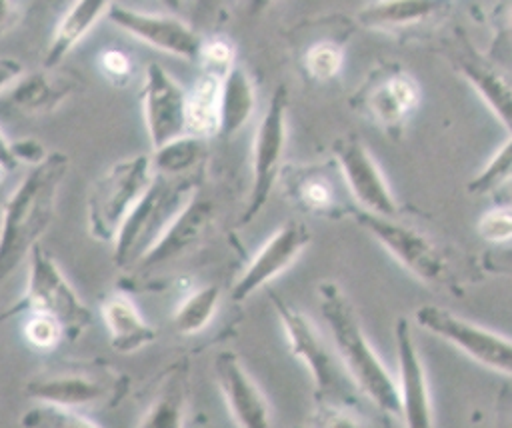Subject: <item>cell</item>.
<instances>
[{
    "label": "cell",
    "instance_id": "cell-27",
    "mask_svg": "<svg viewBox=\"0 0 512 428\" xmlns=\"http://www.w3.org/2000/svg\"><path fill=\"white\" fill-rule=\"evenodd\" d=\"M256 86L252 76L242 64H236L224 76L222 88V132L220 136L232 138L238 134L256 112Z\"/></svg>",
    "mask_w": 512,
    "mask_h": 428
},
{
    "label": "cell",
    "instance_id": "cell-29",
    "mask_svg": "<svg viewBox=\"0 0 512 428\" xmlns=\"http://www.w3.org/2000/svg\"><path fill=\"white\" fill-rule=\"evenodd\" d=\"M220 304V288L216 284H204L188 292L172 314V324L182 336H194L202 332L214 318Z\"/></svg>",
    "mask_w": 512,
    "mask_h": 428
},
{
    "label": "cell",
    "instance_id": "cell-15",
    "mask_svg": "<svg viewBox=\"0 0 512 428\" xmlns=\"http://www.w3.org/2000/svg\"><path fill=\"white\" fill-rule=\"evenodd\" d=\"M312 242V232L302 220H286L256 250L248 266L236 278L230 290L232 302H244L256 290L268 286L284 274Z\"/></svg>",
    "mask_w": 512,
    "mask_h": 428
},
{
    "label": "cell",
    "instance_id": "cell-46",
    "mask_svg": "<svg viewBox=\"0 0 512 428\" xmlns=\"http://www.w3.org/2000/svg\"><path fill=\"white\" fill-rule=\"evenodd\" d=\"M508 32H510V38H512V8H510V16H508Z\"/></svg>",
    "mask_w": 512,
    "mask_h": 428
},
{
    "label": "cell",
    "instance_id": "cell-2",
    "mask_svg": "<svg viewBox=\"0 0 512 428\" xmlns=\"http://www.w3.org/2000/svg\"><path fill=\"white\" fill-rule=\"evenodd\" d=\"M70 158L52 150L48 156L30 166L16 188L4 202L2 210V244L0 276L6 278L40 242L52 222L60 184L68 174Z\"/></svg>",
    "mask_w": 512,
    "mask_h": 428
},
{
    "label": "cell",
    "instance_id": "cell-32",
    "mask_svg": "<svg viewBox=\"0 0 512 428\" xmlns=\"http://www.w3.org/2000/svg\"><path fill=\"white\" fill-rule=\"evenodd\" d=\"M22 426L28 428H84V426H98V422L86 416L78 408H68L52 402H38L36 406L28 408L22 418Z\"/></svg>",
    "mask_w": 512,
    "mask_h": 428
},
{
    "label": "cell",
    "instance_id": "cell-19",
    "mask_svg": "<svg viewBox=\"0 0 512 428\" xmlns=\"http://www.w3.org/2000/svg\"><path fill=\"white\" fill-rule=\"evenodd\" d=\"M214 218H216L214 202L210 198L202 196L200 192H196L186 202V206L176 214V218L164 230L160 240L140 260L138 268L152 270V268H158L166 262H172L176 258L186 256L212 230Z\"/></svg>",
    "mask_w": 512,
    "mask_h": 428
},
{
    "label": "cell",
    "instance_id": "cell-34",
    "mask_svg": "<svg viewBox=\"0 0 512 428\" xmlns=\"http://www.w3.org/2000/svg\"><path fill=\"white\" fill-rule=\"evenodd\" d=\"M196 62L200 64V68L204 72L226 76L238 64V60H236V46L224 34L204 36Z\"/></svg>",
    "mask_w": 512,
    "mask_h": 428
},
{
    "label": "cell",
    "instance_id": "cell-9",
    "mask_svg": "<svg viewBox=\"0 0 512 428\" xmlns=\"http://www.w3.org/2000/svg\"><path fill=\"white\" fill-rule=\"evenodd\" d=\"M288 102V88L278 84L256 126L252 142V180L240 214V226L250 224L262 212L284 168L282 158L288 142Z\"/></svg>",
    "mask_w": 512,
    "mask_h": 428
},
{
    "label": "cell",
    "instance_id": "cell-38",
    "mask_svg": "<svg viewBox=\"0 0 512 428\" xmlns=\"http://www.w3.org/2000/svg\"><path fill=\"white\" fill-rule=\"evenodd\" d=\"M96 64H98L102 76L108 82L116 84V86L126 84L130 80V76H132V70H134L130 54L120 50V48H104L98 54Z\"/></svg>",
    "mask_w": 512,
    "mask_h": 428
},
{
    "label": "cell",
    "instance_id": "cell-1",
    "mask_svg": "<svg viewBox=\"0 0 512 428\" xmlns=\"http://www.w3.org/2000/svg\"><path fill=\"white\" fill-rule=\"evenodd\" d=\"M316 294L332 346L358 392L380 412L402 416L398 382L368 340L348 294L334 280L320 282Z\"/></svg>",
    "mask_w": 512,
    "mask_h": 428
},
{
    "label": "cell",
    "instance_id": "cell-41",
    "mask_svg": "<svg viewBox=\"0 0 512 428\" xmlns=\"http://www.w3.org/2000/svg\"><path fill=\"white\" fill-rule=\"evenodd\" d=\"M18 22V2L16 0H2V34L10 32L12 26Z\"/></svg>",
    "mask_w": 512,
    "mask_h": 428
},
{
    "label": "cell",
    "instance_id": "cell-25",
    "mask_svg": "<svg viewBox=\"0 0 512 428\" xmlns=\"http://www.w3.org/2000/svg\"><path fill=\"white\" fill-rule=\"evenodd\" d=\"M102 320L108 330L112 348L120 354H134L156 340L154 326L142 316L138 306L126 294H110L104 298Z\"/></svg>",
    "mask_w": 512,
    "mask_h": 428
},
{
    "label": "cell",
    "instance_id": "cell-31",
    "mask_svg": "<svg viewBox=\"0 0 512 428\" xmlns=\"http://www.w3.org/2000/svg\"><path fill=\"white\" fill-rule=\"evenodd\" d=\"M512 182V132L508 140L490 156L484 168L468 182V192L476 196L498 194Z\"/></svg>",
    "mask_w": 512,
    "mask_h": 428
},
{
    "label": "cell",
    "instance_id": "cell-7",
    "mask_svg": "<svg viewBox=\"0 0 512 428\" xmlns=\"http://www.w3.org/2000/svg\"><path fill=\"white\" fill-rule=\"evenodd\" d=\"M418 80L396 62L376 64L350 96V108L372 122L382 134L400 140L420 106Z\"/></svg>",
    "mask_w": 512,
    "mask_h": 428
},
{
    "label": "cell",
    "instance_id": "cell-24",
    "mask_svg": "<svg viewBox=\"0 0 512 428\" xmlns=\"http://www.w3.org/2000/svg\"><path fill=\"white\" fill-rule=\"evenodd\" d=\"M190 368L186 360H174L160 374L148 406L144 408L140 426H182L188 394H190Z\"/></svg>",
    "mask_w": 512,
    "mask_h": 428
},
{
    "label": "cell",
    "instance_id": "cell-21",
    "mask_svg": "<svg viewBox=\"0 0 512 428\" xmlns=\"http://www.w3.org/2000/svg\"><path fill=\"white\" fill-rule=\"evenodd\" d=\"M452 0H370L356 12V22L372 32L406 34L440 22Z\"/></svg>",
    "mask_w": 512,
    "mask_h": 428
},
{
    "label": "cell",
    "instance_id": "cell-42",
    "mask_svg": "<svg viewBox=\"0 0 512 428\" xmlns=\"http://www.w3.org/2000/svg\"><path fill=\"white\" fill-rule=\"evenodd\" d=\"M278 0H242L244 10L250 16H260L262 12H266L270 6H274Z\"/></svg>",
    "mask_w": 512,
    "mask_h": 428
},
{
    "label": "cell",
    "instance_id": "cell-16",
    "mask_svg": "<svg viewBox=\"0 0 512 428\" xmlns=\"http://www.w3.org/2000/svg\"><path fill=\"white\" fill-rule=\"evenodd\" d=\"M454 70L472 86L498 122L512 132V78L458 32L448 52Z\"/></svg>",
    "mask_w": 512,
    "mask_h": 428
},
{
    "label": "cell",
    "instance_id": "cell-6",
    "mask_svg": "<svg viewBox=\"0 0 512 428\" xmlns=\"http://www.w3.org/2000/svg\"><path fill=\"white\" fill-rule=\"evenodd\" d=\"M270 298H272V306L278 316V322L288 340L290 352L310 372L316 400L356 406L358 400L356 396H352L354 390L350 392V388H356V384L344 370L336 350L330 352V348L318 334L316 326L302 310L292 306L288 300H284L276 292H272Z\"/></svg>",
    "mask_w": 512,
    "mask_h": 428
},
{
    "label": "cell",
    "instance_id": "cell-17",
    "mask_svg": "<svg viewBox=\"0 0 512 428\" xmlns=\"http://www.w3.org/2000/svg\"><path fill=\"white\" fill-rule=\"evenodd\" d=\"M394 346L398 362V392L402 418L406 426H432V398L426 368L408 318L398 316L394 322Z\"/></svg>",
    "mask_w": 512,
    "mask_h": 428
},
{
    "label": "cell",
    "instance_id": "cell-8",
    "mask_svg": "<svg viewBox=\"0 0 512 428\" xmlns=\"http://www.w3.org/2000/svg\"><path fill=\"white\" fill-rule=\"evenodd\" d=\"M12 312H48L62 320L68 340L78 338L92 320L90 308L40 242L28 254L26 290ZM12 312H6V316Z\"/></svg>",
    "mask_w": 512,
    "mask_h": 428
},
{
    "label": "cell",
    "instance_id": "cell-30",
    "mask_svg": "<svg viewBox=\"0 0 512 428\" xmlns=\"http://www.w3.org/2000/svg\"><path fill=\"white\" fill-rule=\"evenodd\" d=\"M344 60H346L344 42L336 38H318L310 42L300 56L304 74L318 84H326L338 78L344 68Z\"/></svg>",
    "mask_w": 512,
    "mask_h": 428
},
{
    "label": "cell",
    "instance_id": "cell-20",
    "mask_svg": "<svg viewBox=\"0 0 512 428\" xmlns=\"http://www.w3.org/2000/svg\"><path fill=\"white\" fill-rule=\"evenodd\" d=\"M280 178L286 186L288 198L304 212L324 218H340L354 214L356 208H348L338 198L336 176L332 168L320 164H284Z\"/></svg>",
    "mask_w": 512,
    "mask_h": 428
},
{
    "label": "cell",
    "instance_id": "cell-10",
    "mask_svg": "<svg viewBox=\"0 0 512 428\" xmlns=\"http://www.w3.org/2000/svg\"><path fill=\"white\" fill-rule=\"evenodd\" d=\"M414 322L476 364L512 380V338L438 304L418 306L414 310Z\"/></svg>",
    "mask_w": 512,
    "mask_h": 428
},
{
    "label": "cell",
    "instance_id": "cell-28",
    "mask_svg": "<svg viewBox=\"0 0 512 428\" xmlns=\"http://www.w3.org/2000/svg\"><path fill=\"white\" fill-rule=\"evenodd\" d=\"M152 164L156 174L164 176H188L204 170L208 158L206 138L194 134H182L160 148L152 150Z\"/></svg>",
    "mask_w": 512,
    "mask_h": 428
},
{
    "label": "cell",
    "instance_id": "cell-33",
    "mask_svg": "<svg viewBox=\"0 0 512 428\" xmlns=\"http://www.w3.org/2000/svg\"><path fill=\"white\" fill-rule=\"evenodd\" d=\"M22 334L28 346L40 352H52L68 338L62 320L48 312H28V318L22 326Z\"/></svg>",
    "mask_w": 512,
    "mask_h": 428
},
{
    "label": "cell",
    "instance_id": "cell-40",
    "mask_svg": "<svg viewBox=\"0 0 512 428\" xmlns=\"http://www.w3.org/2000/svg\"><path fill=\"white\" fill-rule=\"evenodd\" d=\"M24 72H26V70H24V66H22L18 60L4 56L2 62H0V76H2L0 90H4V88H8L10 84H14Z\"/></svg>",
    "mask_w": 512,
    "mask_h": 428
},
{
    "label": "cell",
    "instance_id": "cell-3",
    "mask_svg": "<svg viewBox=\"0 0 512 428\" xmlns=\"http://www.w3.org/2000/svg\"><path fill=\"white\" fill-rule=\"evenodd\" d=\"M200 180L202 172L188 176L156 174L152 186L130 212L116 240L112 242L114 264L118 268H132L140 264L176 214L198 192Z\"/></svg>",
    "mask_w": 512,
    "mask_h": 428
},
{
    "label": "cell",
    "instance_id": "cell-45",
    "mask_svg": "<svg viewBox=\"0 0 512 428\" xmlns=\"http://www.w3.org/2000/svg\"><path fill=\"white\" fill-rule=\"evenodd\" d=\"M500 200H506V202H512V182L506 186V188H502L498 194H496Z\"/></svg>",
    "mask_w": 512,
    "mask_h": 428
},
{
    "label": "cell",
    "instance_id": "cell-4",
    "mask_svg": "<svg viewBox=\"0 0 512 428\" xmlns=\"http://www.w3.org/2000/svg\"><path fill=\"white\" fill-rule=\"evenodd\" d=\"M352 218L422 284L430 288L458 286V272L450 260V252L426 232L396 216H384L362 208H356Z\"/></svg>",
    "mask_w": 512,
    "mask_h": 428
},
{
    "label": "cell",
    "instance_id": "cell-37",
    "mask_svg": "<svg viewBox=\"0 0 512 428\" xmlns=\"http://www.w3.org/2000/svg\"><path fill=\"white\" fill-rule=\"evenodd\" d=\"M310 426H366L368 418L360 416L356 406L340 404V402H318L306 420Z\"/></svg>",
    "mask_w": 512,
    "mask_h": 428
},
{
    "label": "cell",
    "instance_id": "cell-14",
    "mask_svg": "<svg viewBox=\"0 0 512 428\" xmlns=\"http://www.w3.org/2000/svg\"><path fill=\"white\" fill-rule=\"evenodd\" d=\"M140 102L152 150L188 132V90L162 64L146 66Z\"/></svg>",
    "mask_w": 512,
    "mask_h": 428
},
{
    "label": "cell",
    "instance_id": "cell-43",
    "mask_svg": "<svg viewBox=\"0 0 512 428\" xmlns=\"http://www.w3.org/2000/svg\"><path fill=\"white\" fill-rule=\"evenodd\" d=\"M222 0H194V14L198 18H208L220 6Z\"/></svg>",
    "mask_w": 512,
    "mask_h": 428
},
{
    "label": "cell",
    "instance_id": "cell-22",
    "mask_svg": "<svg viewBox=\"0 0 512 428\" xmlns=\"http://www.w3.org/2000/svg\"><path fill=\"white\" fill-rule=\"evenodd\" d=\"M54 70L42 66L40 70L24 72L14 84L2 90L4 106L26 116H44L58 110L72 96L76 82Z\"/></svg>",
    "mask_w": 512,
    "mask_h": 428
},
{
    "label": "cell",
    "instance_id": "cell-18",
    "mask_svg": "<svg viewBox=\"0 0 512 428\" xmlns=\"http://www.w3.org/2000/svg\"><path fill=\"white\" fill-rule=\"evenodd\" d=\"M214 376L234 424L244 428H262L272 422L266 394L248 374L236 352L222 350L216 354Z\"/></svg>",
    "mask_w": 512,
    "mask_h": 428
},
{
    "label": "cell",
    "instance_id": "cell-35",
    "mask_svg": "<svg viewBox=\"0 0 512 428\" xmlns=\"http://www.w3.org/2000/svg\"><path fill=\"white\" fill-rule=\"evenodd\" d=\"M476 234L492 246L510 244L512 242V202L500 200L498 204L484 210L476 222Z\"/></svg>",
    "mask_w": 512,
    "mask_h": 428
},
{
    "label": "cell",
    "instance_id": "cell-12",
    "mask_svg": "<svg viewBox=\"0 0 512 428\" xmlns=\"http://www.w3.org/2000/svg\"><path fill=\"white\" fill-rule=\"evenodd\" d=\"M332 158L334 164L340 168L344 184L352 200L356 202V208L384 216L398 214V200L382 168L374 160L370 148L358 134L346 132L334 138Z\"/></svg>",
    "mask_w": 512,
    "mask_h": 428
},
{
    "label": "cell",
    "instance_id": "cell-11",
    "mask_svg": "<svg viewBox=\"0 0 512 428\" xmlns=\"http://www.w3.org/2000/svg\"><path fill=\"white\" fill-rule=\"evenodd\" d=\"M126 378L104 364H64L42 370L28 378L26 392L38 402H52L68 408H84L100 402H114L124 394Z\"/></svg>",
    "mask_w": 512,
    "mask_h": 428
},
{
    "label": "cell",
    "instance_id": "cell-13",
    "mask_svg": "<svg viewBox=\"0 0 512 428\" xmlns=\"http://www.w3.org/2000/svg\"><path fill=\"white\" fill-rule=\"evenodd\" d=\"M108 20L124 34L154 50L186 62L198 60L204 36L176 12H144L114 2Z\"/></svg>",
    "mask_w": 512,
    "mask_h": 428
},
{
    "label": "cell",
    "instance_id": "cell-26",
    "mask_svg": "<svg viewBox=\"0 0 512 428\" xmlns=\"http://www.w3.org/2000/svg\"><path fill=\"white\" fill-rule=\"evenodd\" d=\"M222 88H224V76L204 72V70L188 88V104H186L188 134H194L206 140L220 136Z\"/></svg>",
    "mask_w": 512,
    "mask_h": 428
},
{
    "label": "cell",
    "instance_id": "cell-36",
    "mask_svg": "<svg viewBox=\"0 0 512 428\" xmlns=\"http://www.w3.org/2000/svg\"><path fill=\"white\" fill-rule=\"evenodd\" d=\"M48 156V150L36 138L10 140L2 130V170L8 174L18 164L34 166Z\"/></svg>",
    "mask_w": 512,
    "mask_h": 428
},
{
    "label": "cell",
    "instance_id": "cell-5",
    "mask_svg": "<svg viewBox=\"0 0 512 428\" xmlns=\"http://www.w3.org/2000/svg\"><path fill=\"white\" fill-rule=\"evenodd\" d=\"M156 178L152 156L136 154L108 166L90 186L86 202L88 232L94 240L114 242L130 212Z\"/></svg>",
    "mask_w": 512,
    "mask_h": 428
},
{
    "label": "cell",
    "instance_id": "cell-44",
    "mask_svg": "<svg viewBox=\"0 0 512 428\" xmlns=\"http://www.w3.org/2000/svg\"><path fill=\"white\" fill-rule=\"evenodd\" d=\"M158 2H160L166 10L178 14V12L184 8V2H186V0H158Z\"/></svg>",
    "mask_w": 512,
    "mask_h": 428
},
{
    "label": "cell",
    "instance_id": "cell-39",
    "mask_svg": "<svg viewBox=\"0 0 512 428\" xmlns=\"http://www.w3.org/2000/svg\"><path fill=\"white\" fill-rule=\"evenodd\" d=\"M480 266L496 276H512V244L506 246H494V250H488Z\"/></svg>",
    "mask_w": 512,
    "mask_h": 428
},
{
    "label": "cell",
    "instance_id": "cell-23",
    "mask_svg": "<svg viewBox=\"0 0 512 428\" xmlns=\"http://www.w3.org/2000/svg\"><path fill=\"white\" fill-rule=\"evenodd\" d=\"M112 4L114 0H72L50 36L42 66L58 68L62 60L94 30V26L102 18H108Z\"/></svg>",
    "mask_w": 512,
    "mask_h": 428
}]
</instances>
